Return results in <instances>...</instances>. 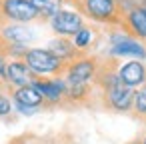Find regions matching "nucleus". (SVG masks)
<instances>
[{"label":"nucleus","instance_id":"22","mask_svg":"<svg viewBox=\"0 0 146 144\" xmlns=\"http://www.w3.org/2000/svg\"><path fill=\"white\" fill-rule=\"evenodd\" d=\"M130 144H140V140H134V142H130Z\"/></svg>","mask_w":146,"mask_h":144},{"label":"nucleus","instance_id":"13","mask_svg":"<svg viewBox=\"0 0 146 144\" xmlns=\"http://www.w3.org/2000/svg\"><path fill=\"white\" fill-rule=\"evenodd\" d=\"M90 96H92V84H80V82H68L66 80V102L84 104V102H88Z\"/></svg>","mask_w":146,"mask_h":144},{"label":"nucleus","instance_id":"1","mask_svg":"<svg viewBox=\"0 0 146 144\" xmlns=\"http://www.w3.org/2000/svg\"><path fill=\"white\" fill-rule=\"evenodd\" d=\"M24 62L30 66L36 78H52L62 76L66 70V62H62L48 48H28L24 54Z\"/></svg>","mask_w":146,"mask_h":144},{"label":"nucleus","instance_id":"2","mask_svg":"<svg viewBox=\"0 0 146 144\" xmlns=\"http://www.w3.org/2000/svg\"><path fill=\"white\" fill-rule=\"evenodd\" d=\"M78 12L84 14V18L106 24V26H120L122 24V14L118 10L116 0H82L74 6Z\"/></svg>","mask_w":146,"mask_h":144},{"label":"nucleus","instance_id":"14","mask_svg":"<svg viewBox=\"0 0 146 144\" xmlns=\"http://www.w3.org/2000/svg\"><path fill=\"white\" fill-rule=\"evenodd\" d=\"M36 6V10L40 12L42 20H50L56 12H60L66 4V0H30Z\"/></svg>","mask_w":146,"mask_h":144},{"label":"nucleus","instance_id":"18","mask_svg":"<svg viewBox=\"0 0 146 144\" xmlns=\"http://www.w3.org/2000/svg\"><path fill=\"white\" fill-rule=\"evenodd\" d=\"M66 2H68V4H72V6H76L78 2H82V0H66Z\"/></svg>","mask_w":146,"mask_h":144},{"label":"nucleus","instance_id":"7","mask_svg":"<svg viewBox=\"0 0 146 144\" xmlns=\"http://www.w3.org/2000/svg\"><path fill=\"white\" fill-rule=\"evenodd\" d=\"M10 96H12V100H14V108H16L20 114H26V116L34 114L36 110H40V108L46 104L44 96L34 88V84L18 86V88L10 90Z\"/></svg>","mask_w":146,"mask_h":144},{"label":"nucleus","instance_id":"10","mask_svg":"<svg viewBox=\"0 0 146 144\" xmlns=\"http://www.w3.org/2000/svg\"><path fill=\"white\" fill-rule=\"evenodd\" d=\"M122 30H126L130 36L146 42V8L142 4H138L136 8H132L130 12H126L122 16Z\"/></svg>","mask_w":146,"mask_h":144},{"label":"nucleus","instance_id":"5","mask_svg":"<svg viewBox=\"0 0 146 144\" xmlns=\"http://www.w3.org/2000/svg\"><path fill=\"white\" fill-rule=\"evenodd\" d=\"M98 68H100V62H98L94 56L80 54L76 60H72V62L66 64V70H64L62 76H64L68 82L94 84V82H96V76H98Z\"/></svg>","mask_w":146,"mask_h":144},{"label":"nucleus","instance_id":"12","mask_svg":"<svg viewBox=\"0 0 146 144\" xmlns=\"http://www.w3.org/2000/svg\"><path fill=\"white\" fill-rule=\"evenodd\" d=\"M46 48L52 52V54H56L62 62H72V60H76L80 54H84V52H80L76 46H74V42H72V38H66V36H56V38H52V40H48V44H46Z\"/></svg>","mask_w":146,"mask_h":144},{"label":"nucleus","instance_id":"23","mask_svg":"<svg viewBox=\"0 0 146 144\" xmlns=\"http://www.w3.org/2000/svg\"><path fill=\"white\" fill-rule=\"evenodd\" d=\"M144 124H146V120H144Z\"/></svg>","mask_w":146,"mask_h":144},{"label":"nucleus","instance_id":"17","mask_svg":"<svg viewBox=\"0 0 146 144\" xmlns=\"http://www.w3.org/2000/svg\"><path fill=\"white\" fill-rule=\"evenodd\" d=\"M14 110V100L12 96H6V94H0V118H6L10 116Z\"/></svg>","mask_w":146,"mask_h":144},{"label":"nucleus","instance_id":"6","mask_svg":"<svg viewBox=\"0 0 146 144\" xmlns=\"http://www.w3.org/2000/svg\"><path fill=\"white\" fill-rule=\"evenodd\" d=\"M52 32L56 36H66V38H72L82 26H86V18L82 12H78L76 8L72 10H66L62 8L60 12H56L50 20H48Z\"/></svg>","mask_w":146,"mask_h":144},{"label":"nucleus","instance_id":"20","mask_svg":"<svg viewBox=\"0 0 146 144\" xmlns=\"http://www.w3.org/2000/svg\"><path fill=\"white\" fill-rule=\"evenodd\" d=\"M140 144H146V134H144V136L140 138Z\"/></svg>","mask_w":146,"mask_h":144},{"label":"nucleus","instance_id":"21","mask_svg":"<svg viewBox=\"0 0 146 144\" xmlns=\"http://www.w3.org/2000/svg\"><path fill=\"white\" fill-rule=\"evenodd\" d=\"M140 4H142V6H144V8H146V0H140Z\"/></svg>","mask_w":146,"mask_h":144},{"label":"nucleus","instance_id":"19","mask_svg":"<svg viewBox=\"0 0 146 144\" xmlns=\"http://www.w3.org/2000/svg\"><path fill=\"white\" fill-rule=\"evenodd\" d=\"M4 88H6V86H4V82L0 80V94H2V90H4Z\"/></svg>","mask_w":146,"mask_h":144},{"label":"nucleus","instance_id":"8","mask_svg":"<svg viewBox=\"0 0 146 144\" xmlns=\"http://www.w3.org/2000/svg\"><path fill=\"white\" fill-rule=\"evenodd\" d=\"M34 88L44 96L46 104L58 106L66 102V80L64 76H52V78H34Z\"/></svg>","mask_w":146,"mask_h":144},{"label":"nucleus","instance_id":"15","mask_svg":"<svg viewBox=\"0 0 146 144\" xmlns=\"http://www.w3.org/2000/svg\"><path fill=\"white\" fill-rule=\"evenodd\" d=\"M72 42H74V46H76L80 52L90 50V46L94 44V30H92L90 26H82V28L72 36Z\"/></svg>","mask_w":146,"mask_h":144},{"label":"nucleus","instance_id":"11","mask_svg":"<svg viewBox=\"0 0 146 144\" xmlns=\"http://www.w3.org/2000/svg\"><path fill=\"white\" fill-rule=\"evenodd\" d=\"M118 76L124 84L138 88L142 84H146V62L144 60H128L118 64Z\"/></svg>","mask_w":146,"mask_h":144},{"label":"nucleus","instance_id":"16","mask_svg":"<svg viewBox=\"0 0 146 144\" xmlns=\"http://www.w3.org/2000/svg\"><path fill=\"white\" fill-rule=\"evenodd\" d=\"M132 114L140 120H146V84L138 86L134 92V106H132Z\"/></svg>","mask_w":146,"mask_h":144},{"label":"nucleus","instance_id":"3","mask_svg":"<svg viewBox=\"0 0 146 144\" xmlns=\"http://www.w3.org/2000/svg\"><path fill=\"white\" fill-rule=\"evenodd\" d=\"M108 56L112 58H136V60H146V42L130 36L126 30L118 26L116 32L110 34V48Z\"/></svg>","mask_w":146,"mask_h":144},{"label":"nucleus","instance_id":"9","mask_svg":"<svg viewBox=\"0 0 146 144\" xmlns=\"http://www.w3.org/2000/svg\"><path fill=\"white\" fill-rule=\"evenodd\" d=\"M34 78L36 76L30 70V66L24 62V58H12L8 62V68H6V88L8 90H14L18 86L32 84Z\"/></svg>","mask_w":146,"mask_h":144},{"label":"nucleus","instance_id":"4","mask_svg":"<svg viewBox=\"0 0 146 144\" xmlns=\"http://www.w3.org/2000/svg\"><path fill=\"white\" fill-rule=\"evenodd\" d=\"M0 16L10 22L32 24L40 22L42 16L30 0H0Z\"/></svg>","mask_w":146,"mask_h":144}]
</instances>
